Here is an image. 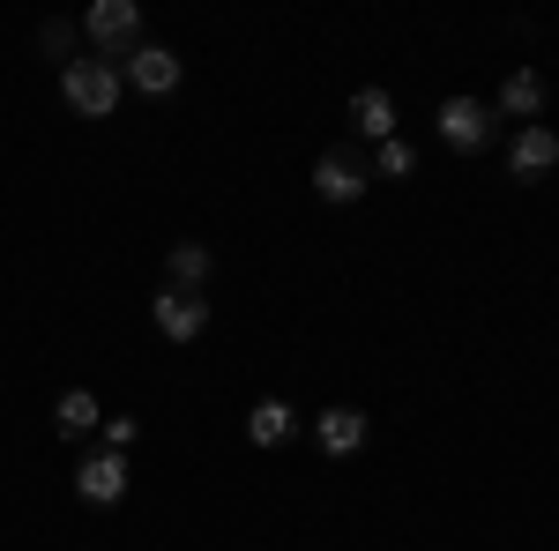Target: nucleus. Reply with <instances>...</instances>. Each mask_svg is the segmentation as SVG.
Here are the masks:
<instances>
[{
  "label": "nucleus",
  "instance_id": "nucleus-5",
  "mask_svg": "<svg viewBox=\"0 0 559 551\" xmlns=\"http://www.w3.org/2000/svg\"><path fill=\"white\" fill-rule=\"evenodd\" d=\"M128 83L142 89V97H173L179 89V52H165V45H134L128 52Z\"/></svg>",
  "mask_w": 559,
  "mask_h": 551
},
{
  "label": "nucleus",
  "instance_id": "nucleus-11",
  "mask_svg": "<svg viewBox=\"0 0 559 551\" xmlns=\"http://www.w3.org/2000/svg\"><path fill=\"white\" fill-rule=\"evenodd\" d=\"M500 105H508V112H522V120L537 128V112H545V75H537V68H515V75H508V89H500Z\"/></svg>",
  "mask_w": 559,
  "mask_h": 551
},
{
  "label": "nucleus",
  "instance_id": "nucleus-3",
  "mask_svg": "<svg viewBox=\"0 0 559 551\" xmlns=\"http://www.w3.org/2000/svg\"><path fill=\"white\" fill-rule=\"evenodd\" d=\"M150 313H157V328H165L173 343H194L202 328H210V298H202V291H179V284H165Z\"/></svg>",
  "mask_w": 559,
  "mask_h": 551
},
{
  "label": "nucleus",
  "instance_id": "nucleus-7",
  "mask_svg": "<svg viewBox=\"0 0 559 551\" xmlns=\"http://www.w3.org/2000/svg\"><path fill=\"white\" fill-rule=\"evenodd\" d=\"M313 194H321V202H358V194H366V165H358L350 149H329V157L313 165Z\"/></svg>",
  "mask_w": 559,
  "mask_h": 551
},
{
  "label": "nucleus",
  "instance_id": "nucleus-13",
  "mask_svg": "<svg viewBox=\"0 0 559 551\" xmlns=\"http://www.w3.org/2000/svg\"><path fill=\"white\" fill-rule=\"evenodd\" d=\"M165 268H173V284H179V291H202V276H210V247H194V239H179Z\"/></svg>",
  "mask_w": 559,
  "mask_h": 551
},
{
  "label": "nucleus",
  "instance_id": "nucleus-10",
  "mask_svg": "<svg viewBox=\"0 0 559 551\" xmlns=\"http://www.w3.org/2000/svg\"><path fill=\"white\" fill-rule=\"evenodd\" d=\"M313 432H321V447H329V455H358V447H366V418H358L350 403L321 410V424H313Z\"/></svg>",
  "mask_w": 559,
  "mask_h": 551
},
{
  "label": "nucleus",
  "instance_id": "nucleus-14",
  "mask_svg": "<svg viewBox=\"0 0 559 551\" xmlns=\"http://www.w3.org/2000/svg\"><path fill=\"white\" fill-rule=\"evenodd\" d=\"M52 424H60V432H90V424H105V418H97V395L68 387V395L52 403Z\"/></svg>",
  "mask_w": 559,
  "mask_h": 551
},
{
  "label": "nucleus",
  "instance_id": "nucleus-16",
  "mask_svg": "<svg viewBox=\"0 0 559 551\" xmlns=\"http://www.w3.org/2000/svg\"><path fill=\"white\" fill-rule=\"evenodd\" d=\"M38 38H45V52H75V23H45Z\"/></svg>",
  "mask_w": 559,
  "mask_h": 551
},
{
  "label": "nucleus",
  "instance_id": "nucleus-17",
  "mask_svg": "<svg viewBox=\"0 0 559 551\" xmlns=\"http://www.w3.org/2000/svg\"><path fill=\"white\" fill-rule=\"evenodd\" d=\"M128 440H134V418H105V447H112V455H120Z\"/></svg>",
  "mask_w": 559,
  "mask_h": 551
},
{
  "label": "nucleus",
  "instance_id": "nucleus-2",
  "mask_svg": "<svg viewBox=\"0 0 559 551\" xmlns=\"http://www.w3.org/2000/svg\"><path fill=\"white\" fill-rule=\"evenodd\" d=\"M83 31H90L97 45H105V60L120 68L134 45H142V8H134V0H97V8L83 15Z\"/></svg>",
  "mask_w": 559,
  "mask_h": 551
},
{
  "label": "nucleus",
  "instance_id": "nucleus-4",
  "mask_svg": "<svg viewBox=\"0 0 559 551\" xmlns=\"http://www.w3.org/2000/svg\"><path fill=\"white\" fill-rule=\"evenodd\" d=\"M440 142H448V149H485V142H492V112H485L477 97H448V105H440Z\"/></svg>",
  "mask_w": 559,
  "mask_h": 551
},
{
  "label": "nucleus",
  "instance_id": "nucleus-6",
  "mask_svg": "<svg viewBox=\"0 0 559 551\" xmlns=\"http://www.w3.org/2000/svg\"><path fill=\"white\" fill-rule=\"evenodd\" d=\"M75 492H83L90 507H112V500L128 492V455H112V447H105V455H90V463L75 469Z\"/></svg>",
  "mask_w": 559,
  "mask_h": 551
},
{
  "label": "nucleus",
  "instance_id": "nucleus-9",
  "mask_svg": "<svg viewBox=\"0 0 559 551\" xmlns=\"http://www.w3.org/2000/svg\"><path fill=\"white\" fill-rule=\"evenodd\" d=\"M292 424H299V410H292V403L261 395L254 410H247V440H254V447H284V440H292Z\"/></svg>",
  "mask_w": 559,
  "mask_h": 551
},
{
  "label": "nucleus",
  "instance_id": "nucleus-15",
  "mask_svg": "<svg viewBox=\"0 0 559 551\" xmlns=\"http://www.w3.org/2000/svg\"><path fill=\"white\" fill-rule=\"evenodd\" d=\"M381 171H388V179H403V171H411V149H403L395 134H388V142H381Z\"/></svg>",
  "mask_w": 559,
  "mask_h": 551
},
{
  "label": "nucleus",
  "instance_id": "nucleus-1",
  "mask_svg": "<svg viewBox=\"0 0 559 551\" xmlns=\"http://www.w3.org/2000/svg\"><path fill=\"white\" fill-rule=\"evenodd\" d=\"M60 97H68L83 120H105V112L120 105V68H112V60H68V68H60Z\"/></svg>",
  "mask_w": 559,
  "mask_h": 551
},
{
  "label": "nucleus",
  "instance_id": "nucleus-8",
  "mask_svg": "<svg viewBox=\"0 0 559 551\" xmlns=\"http://www.w3.org/2000/svg\"><path fill=\"white\" fill-rule=\"evenodd\" d=\"M552 165H559V134L552 128H522L515 149H508V171H515V179H545Z\"/></svg>",
  "mask_w": 559,
  "mask_h": 551
},
{
  "label": "nucleus",
  "instance_id": "nucleus-12",
  "mask_svg": "<svg viewBox=\"0 0 559 551\" xmlns=\"http://www.w3.org/2000/svg\"><path fill=\"white\" fill-rule=\"evenodd\" d=\"M350 120H358V134H366V142H388V128H395L388 89H358V97H350Z\"/></svg>",
  "mask_w": 559,
  "mask_h": 551
}]
</instances>
